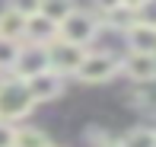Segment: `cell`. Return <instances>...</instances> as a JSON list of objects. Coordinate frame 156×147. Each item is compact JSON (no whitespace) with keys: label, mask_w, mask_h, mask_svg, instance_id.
Listing matches in <instances>:
<instances>
[{"label":"cell","mask_w":156,"mask_h":147,"mask_svg":"<svg viewBox=\"0 0 156 147\" xmlns=\"http://www.w3.org/2000/svg\"><path fill=\"white\" fill-rule=\"evenodd\" d=\"M134 102L144 106V109H156V77L134 86Z\"/></svg>","instance_id":"9a60e30c"},{"label":"cell","mask_w":156,"mask_h":147,"mask_svg":"<svg viewBox=\"0 0 156 147\" xmlns=\"http://www.w3.org/2000/svg\"><path fill=\"white\" fill-rule=\"evenodd\" d=\"M137 19H140V23H150V26H156V0H150V3H147L144 10L137 13Z\"/></svg>","instance_id":"d6986e66"},{"label":"cell","mask_w":156,"mask_h":147,"mask_svg":"<svg viewBox=\"0 0 156 147\" xmlns=\"http://www.w3.org/2000/svg\"><path fill=\"white\" fill-rule=\"evenodd\" d=\"M10 6L16 13H23L26 19H32V16H38L41 13V0H10Z\"/></svg>","instance_id":"e0dca14e"},{"label":"cell","mask_w":156,"mask_h":147,"mask_svg":"<svg viewBox=\"0 0 156 147\" xmlns=\"http://www.w3.org/2000/svg\"><path fill=\"white\" fill-rule=\"evenodd\" d=\"M48 67H51L48 45H41V42H29V39H26V45H19V54H16V64H13V74L23 77V80H32L35 74L48 71Z\"/></svg>","instance_id":"277c9868"},{"label":"cell","mask_w":156,"mask_h":147,"mask_svg":"<svg viewBox=\"0 0 156 147\" xmlns=\"http://www.w3.org/2000/svg\"><path fill=\"white\" fill-rule=\"evenodd\" d=\"M16 54H19V42L0 39V71H13V64H16Z\"/></svg>","instance_id":"2e32d148"},{"label":"cell","mask_w":156,"mask_h":147,"mask_svg":"<svg viewBox=\"0 0 156 147\" xmlns=\"http://www.w3.org/2000/svg\"><path fill=\"white\" fill-rule=\"evenodd\" d=\"M86 48L83 45H73V42H64V39H54L48 45V58H51V71H58L64 77H76V71L83 67L86 61Z\"/></svg>","instance_id":"3957f363"},{"label":"cell","mask_w":156,"mask_h":147,"mask_svg":"<svg viewBox=\"0 0 156 147\" xmlns=\"http://www.w3.org/2000/svg\"><path fill=\"white\" fill-rule=\"evenodd\" d=\"M29 90H32L35 102H51V99H58V96L64 93V74H58V71L48 67V71L35 74L29 80Z\"/></svg>","instance_id":"8992f818"},{"label":"cell","mask_w":156,"mask_h":147,"mask_svg":"<svg viewBox=\"0 0 156 147\" xmlns=\"http://www.w3.org/2000/svg\"><path fill=\"white\" fill-rule=\"evenodd\" d=\"M35 106V96L29 90V80L10 74L0 80V118L3 122H23Z\"/></svg>","instance_id":"6da1fadb"},{"label":"cell","mask_w":156,"mask_h":147,"mask_svg":"<svg viewBox=\"0 0 156 147\" xmlns=\"http://www.w3.org/2000/svg\"><path fill=\"white\" fill-rule=\"evenodd\" d=\"M73 10H76L73 0H41V16H48L51 23H58V26H61Z\"/></svg>","instance_id":"8fae6325"},{"label":"cell","mask_w":156,"mask_h":147,"mask_svg":"<svg viewBox=\"0 0 156 147\" xmlns=\"http://www.w3.org/2000/svg\"><path fill=\"white\" fill-rule=\"evenodd\" d=\"M121 71L131 77L134 83L153 80V77H156V54H140V51H131V54H127V58L121 61Z\"/></svg>","instance_id":"52a82bcc"},{"label":"cell","mask_w":156,"mask_h":147,"mask_svg":"<svg viewBox=\"0 0 156 147\" xmlns=\"http://www.w3.org/2000/svg\"><path fill=\"white\" fill-rule=\"evenodd\" d=\"M26 39L29 42H41V45H51L54 39H61V26L51 23L48 16H32L29 19V29H26Z\"/></svg>","instance_id":"30bf717a"},{"label":"cell","mask_w":156,"mask_h":147,"mask_svg":"<svg viewBox=\"0 0 156 147\" xmlns=\"http://www.w3.org/2000/svg\"><path fill=\"white\" fill-rule=\"evenodd\" d=\"M108 147H121V141H115V144H108Z\"/></svg>","instance_id":"7402d4cb"},{"label":"cell","mask_w":156,"mask_h":147,"mask_svg":"<svg viewBox=\"0 0 156 147\" xmlns=\"http://www.w3.org/2000/svg\"><path fill=\"white\" fill-rule=\"evenodd\" d=\"M0 147H16V125L0 118Z\"/></svg>","instance_id":"ac0fdd59"},{"label":"cell","mask_w":156,"mask_h":147,"mask_svg":"<svg viewBox=\"0 0 156 147\" xmlns=\"http://www.w3.org/2000/svg\"><path fill=\"white\" fill-rule=\"evenodd\" d=\"M118 71H121V61L112 58L108 51H89L86 61H83V67L76 71V80H83V83H105Z\"/></svg>","instance_id":"5b68a950"},{"label":"cell","mask_w":156,"mask_h":147,"mask_svg":"<svg viewBox=\"0 0 156 147\" xmlns=\"http://www.w3.org/2000/svg\"><path fill=\"white\" fill-rule=\"evenodd\" d=\"M96 6L102 13H112V10H118V6H124V0H96Z\"/></svg>","instance_id":"ffe728a7"},{"label":"cell","mask_w":156,"mask_h":147,"mask_svg":"<svg viewBox=\"0 0 156 147\" xmlns=\"http://www.w3.org/2000/svg\"><path fill=\"white\" fill-rule=\"evenodd\" d=\"M99 29H102L99 16H93V13H86V10H80V6H76V10L61 23V39H64V42H73V45L89 48V45H93V39L99 35Z\"/></svg>","instance_id":"7a4b0ae2"},{"label":"cell","mask_w":156,"mask_h":147,"mask_svg":"<svg viewBox=\"0 0 156 147\" xmlns=\"http://www.w3.org/2000/svg\"><path fill=\"white\" fill-rule=\"evenodd\" d=\"M48 147H58V144H48Z\"/></svg>","instance_id":"603a6c76"},{"label":"cell","mask_w":156,"mask_h":147,"mask_svg":"<svg viewBox=\"0 0 156 147\" xmlns=\"http://www.w3.org/2000/svg\"><path fill=\"white\" fill-rule=\"evenodd\" d=\"M147 3H150V0H124V6H127V10H134V13H140Z\"/></svg>","instance_id":"44dd1931"},{"label":"cell","mask_w":156,"mask_h":147,"mask_svg":"<svg viewBox=\"0 0 156 147\" xmlns=\"http://www.w3.org/2000/svg\"><path fill=\"white\" fill-rule=\"evenodd\" d=\"M26 29H29V19H26L23 13H16L13 6L0 10V39L19 42V39H26Z\"/></svg>","instance_id":"9c48e42d"},{"label":"cell","mask_w":156,"mask_h":147,"mask_svg":"<svg viewBox=\"0 0 156 147\" xmlns=\"http://www.w3.org/2000/svg\"><path fill=\"white\" fill-rule=\"evenodd\" d=\"M48 144H51V138L41 128H32V125L16 128V147H48Z\"/></svg>","instance_id":"7c38bea8"},{"label":"cell","mask_w":156,"mask_h":147,"mask_svg":"<svg viewBox=\"0 0 156 147\" xmlns=\"http://www.w3.org/2000/svg\"><path fill=\"white\" fill-rule=\"evenodd\" d=\"M121 147H156V131L153 128H131L121 138Z\"/></svg>","instance_id":"4fadbf2b"},{"label":"cell","mask_w":156,"mask_h":147,"mask_svg":"<svg viewBox=\"0 0 156 147\" xmlns=\"http://www.w3.org/2000/svg\"><path fill=\"white\" fill-rule=\"evenodd\" d=\"M124 39H127V48L131 51H140V54H156V26L150 23H134L131 29L124 32Z\"/></svg>","instance_id":"ba28073f"},{"label":"cell","mask_w":156,"mask_h":147,"mask_svg":"<svg viewBox=\"0 0 156 147\" xmlns=\"http://www.w3.org/2000/svg\"><path fill=\"white\" fill-rule=\"evenodd\" d=\"M102 16H105V26H112V29H121V32H127L134 23H137V13L127 10V6H118V10L102 13Z\"/></svg>","instance_id":"5bb4252c"}]
</instances>
